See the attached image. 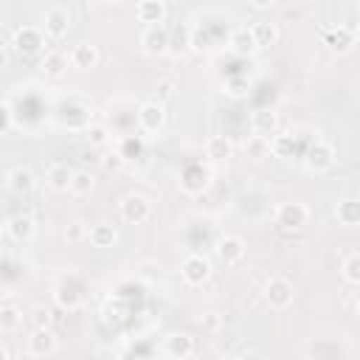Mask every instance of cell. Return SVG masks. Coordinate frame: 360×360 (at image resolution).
<instances>
[{"mask_svg":"<svg viewBox=\"0 0 360 360\" xmlns=\"http://www.w3.org/2000/svg\"><path fill=\"white\" fill-rule=\"evenodd\" d=\"M87 141H90V146H104V143H110V129L107 127H87Z\"/></svg>","mask_w":360,"mask_h":360,"instance_id":"74e56055","label":"cell"},{"mask_svg":"<svg viewBox=\"0 0 360 360\" xmlns=\"http://www.w3.org/2000/svg\"><path fill=\"white\" fill-rule=\"evenodd\" d=\"M45 180L53 191H70V180H73V169H68V163H51L45 172Z\"/></svg>","mask_w":360,"mask_h":360,"instance_id":"7402d4cb","label":"cell"},{"mask_svg":"<svg viewBox=\"0 0 360 360\" xmlns=\"http://www.w3.org/2000/svg\"><path fill=\"white\" fill-rule=\"evenodd\" d=\"M138 42H141V51L146 56H166L169 48H172V34H169L166 25H146L141 31Z\"/></svg>","mask_w":360,"mask_h":360,"instance_id":"5b68a950","label":"cell"},{"mask_svg":"<svg viewBox=\"0 0 360 360\" xmlns=\"http://www.w3.org/2000/svg\"><path fill=\"white\" fill-rule=\"evenodd\" d=\"M163 354L166 357H174V360H188L194 354V338L180 335V332L166 335L163 338Z\"/></svg>","mask_w":360,"mask_h":360,"instance_id":"5bb4252c","label":"cell"},{"mask_svg":"<svg viewBox=\"0 0 360 360\" xmlns=\"http://www.w3.org/2000/svg\"><path fill=\"white\" fill-rule=\"evenodd\" d=\"M59 349V340L51 326H34L25 338V354L28 357H51Z\"/></svg>","mask_w":360,"mask_h":360,"instance_id":"8992f818","label":"cell"},{"mask_svg":"<svg viewBox=\"0 0 360 360\" xmlns=\"http://www.w3.org/2000/svg\"><path fill=\"white\" fill-rule=\"evenodd\" d=\"M335 219L340 225H360V200L357 197H343L335 205Z\"/></svg>","mask_w":360,"mask_h":360,"instance_id":"603a6c76","label":"cell"},{"mask_svg":"<svg viewBox=\"0 0 360 360\" xmlns=\"http://www.w3.org/2000/svg\"><path fill=\"white\" fill-rule=\"evenodd\" d=\"M84 236H87L84 222H70V225L65 228V239H68V242H79V239H84Z\"/></svg>","mask_w":360,"mask_h":360,"instance_id":"ab89813d","label":"cell"},{"mask_svg":"<svg viewBox=\"0 0 360 360\" xmlns=\"http://www.w3.org/2000/svg\"><path fill=\"white\" fill-rule=\"evenodd\" d=\"M354 45H360V25L354 28Z\"/></svg>","mask_w":360,"mask_h":360,"instance_id":"ee69618b","label":"cell"},{"mask_svg":"<svg viewBox=\"0 0 360 360\" xmlns=\"http://www.w3.org/2000/svg\"><path fill=\"white\" fill-rule=\"evenodd\" d=\"M180 276H183V281H186L188 287L205 284V281L211 278V262H208V256H202V253H188V256L183 259V264H180Z\"/></svg>","mask_w":360,"mask_h":360,"instance_id":"ba28073f","label":"cell"},{"mask_svg":"<svg viewBox=\"0 0 360 360\" xmlns=\"http://www.w3.org/2000/svg\"><path fill=\"white\" fill-rule=\"evenodd\" d=\"M53 301H56L62 309L73 312V309L82 307V292L73 290V287H68V284H56V290H53Z\"/></svg>","mask_w":360,"mask_h":360,"instance_id":"83f0119b","label":"cell"},{"mask_svg":"<svg viewBox=\"0 0 360 360\" xmlns=\"http://www.w3.org/2000/svg\"><path fill=\"white\" fill-rule=\"evenodd\" d=\"M208 169H202L200 163H191V166H186L183 169V174H180V188L186 191V194H200L205 186H208Z\"/></svg>","mask_w":360,"mask_h":360,"instance_id":"2e32d148","label":"cell"},{"mask_svg":"<svg viewBox=\"0 0 360 360\" xmlns=\"http://www.w3.org/2000/svg\"><path fill=\"white\" fill-rule=\"evenodd\" d=\"M31 326H51V309H48V307H34V312H31Z\"/></svg>","mask_w":360,"mask_h":360,"instance_id":"60d3db41","label":"cell"},{"mask_svg":"<svg viewBox=\"0 0 360 360\" xmlns=\"http://www.w3.org/2000/svg\"><path fill=\"white\" fill-rule=\"evenodd\" d=\"M34 233H37V225L28 214H14L6 219V236L17 245H28L34 239Z\"/></svg>","mask_w":360,"mask_h":360,"instance_id":"7c38bea8","label":"cell"},{"mask_svg":"<svg viewBox=\"0 0 360 360\" xmlns=\"http://www.w3.org/2000/svg\"><path fill=\"white\" fill-rule=\"evenodd\" d=\"M273 219H276V225L284 228V231H304V228L309 225V219H312V211H309V205L290 200V202H278V205H276Z\"/></svg>","mask_w":360,"mask_h":360,"instance_id":"7a4b0ae2","label":"cell"},{"mask_svg":"<svg viewBox=\"0 0 360 360\" xmlns=\"http://www.w3.org/2000/svg\"><path fill=\"white\" fill-rule=\"evenodd\" d=\"M222 87H225V93H228L231 98H245L248 90H250V82H248L245 76H228Z\"/></svg>","mask_w":360,"mask_h":360,"instance_id":"d6a6232c","label":"cell"},{"mask_svg":"<svg viewBox=\"0 0 360 360\" xmlns=\"http://www.w3.org/2000/svg\"><path fill=\"white\" fill-rule=\"evenodd\" d=\"M93 188H96V177L90 172H73V180H70V194L73 197H87Z\"/></svg>","mask_w":360,"mask_h":360,"instance_id":"f546056e","label":"cell"},{"mask_svg":"<svg viewBox=\"0 0 360 360\" xmlns=\"http://www.w3.org/2000/svg\"><path fill=\"white\" fill-rule=\"evenodd\" d=\"M87 239H90L93 248H112L118 242V231L110 222H96V225H90Z\"/></svg>","mask_w":360,"mask_h":360,"instance_id":"ffe728a7","label":"cell"},{"mask_svg":"<svg viewBox=\"0 0 360 360\" xmlns=\"http://www.w3.org/2000/svg\"><path fill=\"white\" fill-rule=\"evenodd\" d=\"M245 155H248L250 160H264V158L270 155V138H267V135H259V132L248 135V141H245Z\"/></svg>","mask_w":360,"mask_h":360,"instance_id":"4316f807","label":"cell"},{"mask_svg":"<svg viewBox=\"0 0 360 360\" xmlns=\"http://www.w3.org/2000/svg\"><path fill=\"white\" fill-rule=\"evenodd\" d=\"M245 239L242 236H236V233H222L219 239H217V245H214V253H217V259L225 264V267H233V264H239L242 259H245Z\"/></svg>","mask_w":360,"mask_h":360,"instance_id":"9c48e42d","label":"cell"},{"mask_svg":"<svg viewBox=\"0 0 360 360\" xmlns=\"http://www.w3.org/2000/svg\"><path fill=\"white\" fill-rule=\"evenodd\" d=\"M222 321H225V318H222L219 312H202L197 323L202 326V332H211V335H214V332H219V329H222Z\"/></svg>","mask_w":360,"mask_h":360,"instance_id":"8d00e7d4","label":"cell"},{"mask_svg":"<svg viewBox=\"0 0 360 360\" xmlns=\"http://www.w3.org/2000/svg\"><path fill=\"white\" fill-rule=\"evenodd\" d=\"M340 276H343V281H349V284H360V253H352V256L343 259Z\"/></svg>","mask_w":360,"mask_h":360,"instance_id":"1f68e13d","label":"cell"},{"mask_svg":"<svg viewBox=\"0 0 360 360\" xmlns=\"http://www.w3.org/2000/svg\"><path fill=\"white\" fill-rule=\"evenodd\" d=\"M335 160H338V152H335V146L326 143V141H315V143L307 149V155H304V166H307L309 172H315V174L329 172V169L335 166Z\"/></svg>","mask_w":360,"mask_h":360,"instance_id":"52a82bcc","label":"cell"},{"mask_svg":"<svg viewBox=\"0 0 360 360\" xmlns=\"http://www.w3.org/2000/svg\"><path fill=\"white\" fill-rule=\"evenodd\" d=\"M295 152V135L292 132H276L270 138V155L276 158H292Z\"/></svg>","mask_w":360,"mask_h":360,"instance_id":"f1b7e54d","label":"cell"},{"mask_svg":"<svg viewBox=\"0 0 360 360\" xmlns=\"http://www.w3.org/2000/svg\"><path fill=\"white\" fill-rule=\"evenodd\" d=\"M127 166V158L118 152V149H107L104 155H101V169L104 172H121Z\"/></svg>","mask_w":360,"mask_h":360,"instance_id":"836d02e7","label":"cell"},{"mask_svg":"<svg viewBox=\"0 0 360 360\" xmlns=\"http://www.w3.org/2000/svg\"><path fill=\"white\" fill-rule=\"evenodd\" d=\"M14 129V107H11V101L6 98L3 104H0V135H8Z\"/></svg>","mask_w":360,"mask_h":360,"instance_id":"e575fe53","label":"cell"},{"mask_svg":"<svg viewBox=\"0 0 360 360\" xmlns=\"http://www.w3.org/2000/svg\"><path fill=\"white\" fill-rule=\"evenodd\" d=\"M354 315H357V321H360V301H357V307H354Z\"/></svg>","mask_w":360,"mask_h":360,"instance_id":"f6af8a7d","label":"cell"},{"mask_svg":"<svg viewBox=\"0 0 360 360\" xmlns=\"http://www.w3.org/2000/svg\"><path fill=\"white\" fill-rule=\"evenodd\" d=\"M292 298H295V290L284 276H273L264 284V301L270 309H287L292 304Z\"/></svg>","mask_w":360,"mask_h":360,"instance_id":"30bf717a","label":"cell"},{"mask_svg":"<svg viewBox=\"0 0 360 360\" xmlns=\"http://www.w3.org/2000/svg\"><path fill=\"white\" fill-rule=\"evenodd\" d=\"M48 42H51V39H48V34H45L42 25H20V28L11 34L8 48H11L14 53H20V56H37V53L45 51Z\"/></svg>","mask_w":360,"mask_h":360,"instance_id":"6da1fadb","label":"cell"},{"mask_svg":"<svg viewBox=\"0 0 360 360\" xmlns=\"http://www.w3.org/2000/svg\"><path fill=\"white\" fill-rule=\"evenodd\" d=\"M174 96V82H169V79H163V82H158V87H155V101H169Z\"/></svg>","mask_w":360,"mask_h":360,"instance_id":"f35d334b","label":"cell"},{"mask_svg":"<svg viewBox=\"0 0 360 360\" xmlns=\"http://www.w3.org/2000/svg\"><path fill=\"white\" fill-rule=\"evenodd\" d=\"M135 115H138V129L146 138H160V132L166 127V107H163V101H155V98L143 101Z\"/></svg>","mask_w":360,"mask_h":360,"instance_id":"3957f363","label":"cell"},{"mask_svg":"<svg viewBox=\"0 0 360 360\" xmlns=\"http://www.w3.org/2000/svg\"><path fill=\"white\" fill-rule=\"evenodd\" d=\"M98 59H101L98 48L90 45V42H79V45L70 48V68H76V70H90V68L98 65Z\"/></svg>","mask_w":360,"mask_h":360,"instance_id":"ac0fdd59","label":"cell"},{"mask_svg":"<svg viewBox=\"0 0 360 360\" xmlns=\"http://www.w3.org/2000/svg\"><path fill=\"white\" fill-rule=\"evenodd\" d=\"M228 51L231 53H236V56H253L256 51H259V42H256V37H253V28H248V25H239V28H233L231 34H228Z\"/></svg>","mask_w":360,"mask_h":360,"instance_id":"8fae6325","label":"cell"},{"mask_svg":"<svg viewBox=\"0 0 360 360\" xmlns=\"http://www.w3.org/2000/svg\"><path fill=\"white\" fill-rule=\"evenodd\" d=\"M250 127H253V132L273 138L278 132V112H273V110H256L250 115Z\"/></svg>","mask_w":360,"mask_h":360,"instance_id":"44dd1931","label":"cell"},{"mask_svg":"<svg viewBox=\"0 0 360 360\" xmlns=\"http://www.w3.org/2000/svg\"><path fill=\"white\" fill-rule=\"evenodd\" d=\"M68 62H70V56H65L62 51H48V53L42 56V70H45V76L59 79V76L65 73Z\"/></svg>","mask_w":360,"mask_h":360,"instance_id":"484cf974","label":"cell"},{"mask_svg":"<svg viewBox=\"0 0 360 360\" xmlns=\"http://www.w3.org/2000/svg\"><path fill=\"white\" fill-rule=\"evenodd\" d=\"M231 155H233V143H231L225 135H211V138L205 141V158H208V160L222 163V160H228Z\"/></svg>","mask_w":360,"mask_h":360,"instance_id":"cb8c5ba5","label":"cell"},{"mask_svg":"<svg viewBox=\"0 0 360 360\" xmlns=\"http://www.w3.org/2000/svg\"><path fill=\"white\" fill-rule=\"evenodd\" d=\"M118 214H121V219H124L127 225H141V222H146V219L152 217V202H149L146 194L132 191V194L121 197V202H118Z\"/></svg>","mask_w":360,"mask_h":360,"instance_id":"277c9868","label":"cell"},{"mask_svg":"<svg viewBox=\"0 0 360 360\" xmlns=\"http://www.w3.org/2000/svg\"><path fill=\"white\" fill-rule=\"evenodd\" d=\"M352 3H360V0H352Z\"/></svg>","mask_w":360,"mask_h":360,"instance_id":"bcb514c9","label":"cell"},{"mask_svg":"<svg viewBox=\"0 0 360 360\" xmlns=\"http://www.w3.org/2000/svg\"><path fill=\"white\" fill-rule=\"evenodd\" d=\"M248 3H250L256 11H267V8H273L278 0H248Z\"/></svg>","mask_w":360,"mask_h":360,"instance_id":"b9f144b4","label":"cell"},{"mask_svg":"<svg viewBox=\"0 0 360 360\" xmlns=\"http://www.w3.org/2000/svg\"><path fill=\"white\" fill-rule=\"evenodd\" d=\"M239 357H262V352H256V349H245V352H239Z\"/></svg>","mask_w":360,"mask_h":360,"instance_id":"7bdbcfd3","label":"cell"},{"mask_svg":"<svg viewBox=\"0 0 360 360\" xmlns=\"http://www.w3.org/2000/svg\"><path fill=\"white\" fill-rule=\"evenodd\" d=\"M6 188H8L14 197H25V194L34 188V174H31V169H22V166L11 169V172L6 174Z\"/></svg>","mask_w":360,"mask_h":360,"instance_id":"d6986e66","label":"cell"},{"mask_svg":"<svg viewBox=\"0 0 360 360\" xmlns=\"http://www.w3.org/2000/svg\"><path fill=\"white\" fill-rule=\"evenodd\" d=\"M321 39L329 51L335 53H346L352 45H354V31L346 28V25H332V28H323L321 31Z\"/></svg>","mask_w":360,"mask_h":360,"instance_id":"4fadbf2b","label":"cell"},{"mask_svg":"<svg viewBox=\"0 0 360 360\" xmlns=\"http://www.w3.org/2000/svg\"><path fill=\"white\" fill-rule=\"evenodd\" d=\"M42 28H45L48 39H62L70 31V14L65 8H51V11H45Z\"/></svg>","mask_w":360,"mask_h":360,"instance_id":"9a60e30c","label":"cell"},{"mask_svg":"<svg viewBox=\"0 0 360 360\" xmlns=\"http://www.w3.org/2000/svg\"><path fill=\"white\" fill-rule=\"evenodd\" d=\"M250 28H253V37H256L259 48H270V45H276L278 37H281V34H278V25L270 22V20H259V22H253Z\"/></svg>","mask_w":360,"mask_h":360,"instance_id":"d4e9b609","label":"cell"},{"mask_svg":"<svg viewBox=\"0 0 360 360\" xmlns=\"http://www.w3.org/2000/svg\"><path fill=\"white\" fill-rule=\"evenodd\" d=\"M135 17H138V22H143V25H163V20H166V6H163V0H138Z\"/></svg>","mask_w":360,"mask_h":360,"instance_id":"e0dca14e","label":"cell"},{"mask_svg":"<svg viewBox=\"0 0 360 360\" xmlns=\"http://www.w3.org/2000/svg\"><path fill=\"white\" fill-rule=\"evenodd\" d=\"M115 149H118V152H121L127 160H132V152L138 155L143 146H141V141H138V138H132V135H124V138H118V146H115Z\"/></svg>","mask_w":360,"mask_h":360,"instance_id":"d590c367","label":"cell"},{"mask_svg":"<svg viewBox=\"0 0 360 360\" xmlns=\"http://www.w3.org/2000/svg\"><path fill=\"white\" fill-rule=\"evenodd\" d=\"M20 323H22V309L14 307V304H3V307H0V329H3V332H11V329H17Z\"/></svg>","mask_w":360,"mask_h":360,"instance_id":"4dcf8cb0","label":"cell"}]
</instances>
